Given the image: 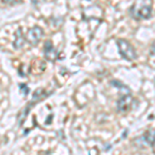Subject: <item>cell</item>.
<instances>
[{
	"label": "cell",
	"mask_w": 155,
	"mask_h": 155,
	"mask_svg": "<svg viewBox=\"0 0 155 155\" xmlns=\"http://www.w3.org/2000/svg\"><path fill=\"white\" fill-rule=\"evenodd\" d=\"M130 15L136 20H146L152 16V0L137 1L130 8Z\"/></svg>",
	"instance_id": "obj_1"
},
{
	"label": "cell",
	"mask_w": 155,
	"mask_h": 155,
	"mask_svg": "<svg viewBox=\"0 0 155 155\" xmlns=\"http://www.w3.org/2000/svg\"><path fill=\"white\" fill-rule=\"evenodd\" d=\"M117 45H118L120 54H121V56L124 59L131 61V60H134L137 58V52L134 50V46L129 41H127L126 39L123 38L118 39L117 41Z\"/></svg>",
	"instance_id": "obj_2"
},
{
	"label": "cell",
	"mask_w": 155,
	"mask_h": 155,
	"mask_svg": "<svg viewBox=\"0 0 155 155\" xmlns=\"http://www.w3.org/2000/svg\"><path fill=\"white\" fill-rule=\"evenodd\" d=\"M44 34V31L41 27L35 26L33 28L28 30V33L26 36V41L29 42L31 46H36L39 42V41L41 39V36Z\"/></svg>",
	"instance_id": "obj_3"
},
{
	"label": "cell",
	"mask_w": 155,
	"mask_h": 155,
	"mask_svg": "<svg viewBox=\"0 0 155 155\" xmlns=\"http://www.w3.org/2000/svg\"><path fill=\"white\" fill-rule=\"evenodd\" d=\"M134 102V101L130 94H126V95L122 96L117 102V109H118L119 112L125 113V112H128L131 109V106Z\"/></svg>",
	"instance_id": "obj_4"
},
{
	"label": "cell",
	"mask_w": 155,
	"mask_h": 155,
	"mask_svg": "<svg viewBox=\"0 0 155 155\" xmlns=\"http://www.w3.org/2000/svg\"><path fill=\"white\" fill-rule=\"evenodd\" d=\"M44 55H45V58L48 60V61H51V62L55 61V60L58 58V53H57L56 49L54 48V46L51 41H47L45 42Z\"/></svg>",
	"instance_id": "obj_5"
},
{
	"label": "cell",
	"mask_w": 155,
	"mask_h": 155,
	"mask_svg": "<svg viewBox=\"0 0 155 155\" xmlns=\"http://www.w3.org/2000/svg\"><path fill=\"white\" fill-rule=\"evenodd\" d=\"M144 140L147 142V144H149L150 146L153 148V150L155 151V129L153 130H148L145 132L144 134Z\"/></svg>",
	"instance_id": "obj_6"
},
{
	"label": "cell",
	"mask_w": 155,
	"mask_h": 155,
	"mask_svg": "<svg viewBox=\"0 0 155 155\" xmlns=\"http://www.w3.org/2000/svg\"><path fill=\"white\" fill-rule=\"evenodd\" d=\"M23 44H24L23 31L20 28L18 29V31H17V33H16V39H15V41H14V47L16 49H20L23 47Z\"/></svg>",
	"instance_id": "obj_7"
},
{
	"label": "cell",
	"mask_w": 155,
	"mask_h": 155,
	"mask_svg": "<svg viewBox=\"0 0 155 155\" xmlns=\"http://www.w3.org/2000/svg\"><path fill=\"white\" fill-rule=\"evenodd\" d=\"M23 1V0H1L2 3H5V4H9V5H12V4H19L21 3V2Z\"/></svg>",
	"instance_id": "obj_8"
},
{
	"label": "cell",
	"mask_w": 155,
	"mask_h": 155,
	"mask_svg": "<svg viewBox=\"0 0 155 155\" xmlns=\"http://www.w3.org/2000/svg\"><path fill=\"white\" fill-rule=\"evenodd\" d=\"M111 84H112V85H114V86H115V87H117V88H121V89H126V90H128V89H127V87L124 86V85L122 84V83H120L119 81H116V80L112 81V82H111Z\"/></svg>",
	"instance_id": "obj_9"
},
{
	"label": "cell",
	"mask_w": 155,
	"mask_h": 155,
	"mask_svg": "<svg viewBox=\"0 0 155 155\" xmlns=\"http://www.w3.org/2000/svg\"><path fill=\"white\" fill-rule=\"evenodd\" d=\"M20 90L23 92L24 95H27L29 93V88L25 84H20Z\"/></svg>",
	"instance_id": "obj_10"
},
{
	"label": "cell",
	"mask_w": 155,
	"mask_h": 155,
	"mask_svg": "<svg viewBox=\"0 0 155 155\" xmlns=\"http://www.w3.org/2000/svg\"><path fill=\"white\" fill-rule=\"evenodd\" d=\"M150 55H155V41L151 45V50H150Z\"/></svg>",
	"instance_id": "obj_11"
}]
</instances>
